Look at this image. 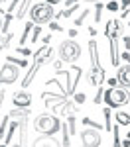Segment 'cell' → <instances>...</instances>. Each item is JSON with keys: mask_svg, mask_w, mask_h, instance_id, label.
Listing matches in <instances>:
<instances>
[{"mask_svg": "<svg viewBox=\"0 0 130 147\" xmlns=\"http://www.w3.org/2000/svg\"><path fill=\"white\" fill-rule=\"evenodd\" d=\"M89 53H91V71H89V80L93 86H101L105 82V69L101 67V61H99V51H97V41L91 39L89 41Z\"/></svg>", "mask_w": 130, "mask_h": 147, "instance_id": "cell-1", "label": "cell"}, {"mask_svg": "<svg viewBox=\"0 0 130 147\" xmlns=\"http://www.w3.org/2000/svg\"><path fill=\"white\" fill-rule=\"evenodd\" d=\"M59 127H61V122L55 116H49V114H42L34 120V129L42 136H53Z\"/></svg>", "mask_w": 130, "mask_h": 147, "instance_id": "cell-2", "label": "cell"}, {"mask_svg": "<svg viewBox=\"0 0 130 147\" xmlns=\"http://www.w3.org/2000/svg\"><path fill=\"white\" fill-rule=\"evenodd\" d=\"M55 18V10L53 6H49L47 2H37L30 8V20L34 24H47V22H53Z\"/></svg>", "mask_w": 130, "mask_h": 147, "instance_id": "cell-3", "label": "cell"}, {"mask_svg": "<svg viewBox=\"0 0 130 147\" xmlns=\"http://www.w3.org/2000/svg\"><path fill=\"white\" fill-rule=\"evenodd\" d=\"M81 57V45L75 39H65L59 45V61L63 63H75Z\"/></svg>", "mask_w": 130, "mask_h": 147, "instance_id": "cell-4", "label": "cell"}, {"mask_svg": "<svg viewBox=\"0 0 130 147\" xmlns=\"http://www.w3.org/2000/svg\"><path fill=\"white\" fill-rule=\"evenodd\" d=\"M103 98H105V102H106L108 108H118V106H122L124 102L128 100V94H126L124 88L116 86V88H108V90H105Z\"/></svg>", "mask_w": 130, "mask_h": 147, "instance_id": "cell-5", "label": "cell"}, {"mask_svg": "<svg viewBox=\"0 0 130 147\" xmlns=\"http://www.w3.org/2000/svg\"><path fill=\"white\" fill-rule=\"evenodd\" d=\"M18 75H20V67H16V65H12V63H4L2 69H0V82L2 84H12L14 80L18 79Z\"/></svg>", "mask_w": 130, "mask_h": 147, "instance_id": "cell-6", "label": "cell"}, {"mask_svg": "<svg viewBox=\"0 0 130 147\" xmlns=\"http://www.w3.org/2000/svg\"><path fill=\"white\" fill-rule=\"evenodd\" d=\"M81 143H83V147H99L101 145V134H99V129H91V127L83 129Z\"/></svg>", "mask_w": 130, "mask_h": 147, "instance_id": "cell-7", "label": "cell"}, {"mask_svg": "<svg viewBox=\"0 0 130 147\" xmlns=\"http://www.w3.org/2000/svg\"><path fill=\"white\" fill-rule=\"evenodd\" d=\"M105 34L110 41L112 39H118V35L122 34V24H120V20H108L106 22V28H105Z\"/></svg>", "mask_w": 130, "mask_h": 147, "instance_id": "cell-8", "label": "cell"}, {"mask_svg": "<svg viewBox=\"0 0 130 147\" xmlns=\"http://www.w3.org/2000/svg\"><path fill=\"white\" fill-rule=\"evenodd\" d=\"M12 102H14V106H18V108H28V106L32 104V94L26 92V90H18L14 94Z\"/></svg>", "mask_w": 130, "mask_h": 147, "instance_id": "cell-9", "label": "cell"}, {"mask_svg": "<svg viewBox=\"0 0 130 147\" xmlns=\"http://www.w3.org/2000/svg\"><path fill=\"white\" fill-rule=\"evenodd\" d=\"M116 80L120 82V88H130V65H122L118 69V77Z\"/></svg>", "mask_w": 130, "mask_h": 147, "instance_id": "cell-10", "label": "cell"}, {"mask_svg": "<svg viewBox=\"0 0 130 147\" xmlns=\"http://www.w3.org/2000/svg\"><path fill=\"white\" fill-rule=\"evenodd\" d=\"M32 147H59V141L53 139L51 136H44V137H37Z\"/></svg>", "mask_w": 130, "mask_h": 147, "instance_id": "cell-11", "label": "cell"}, {"mask_svg": "<svg viewBox=\"0 0 130 147\" xmlns=\"http://www.w3.org/2000/svg\"><path fill=\"white\" fill-rule=\"evenodd\" d=\"M110 63L116 67L120 63V49H118V39H112L110 41Z\"/></svg>", "mask_w": 130, "mask_h": 147, "instance_id": "cell-12", "label": "cell"}, {"mask_svg": "<svg viewBox=\"0 0 130 147\" xmlns=\"http://www.w3.org/2000/svg\"><path fill=\"white\" fill-rule=\"evenodd\" d=\"M42 65H44V61H35L34 65L30 67V73H28V75H26V79H24V88H26V86H28V84L32 82V79L35 77V73H37V69L42 67Z\"/></svg>", "mask_w": 130, "mask_h": 147, "instance_id": "cell-13", "label": "cell"}, {"mask_svg": "<svg viewBox=\"0 0 130 147\" xmlns=\"http://www.w3.org/2000/svg\"><path fill=\"white\" fill-rule=\"evenodd\" d=\"M34 28H35L34 22H28L26 26H24V34H22V37H20V43H26V41H28V37H30V34H32Z\"/></svg>", "mask_w": 130, "mask_h": 147, "instance_id": "cell-14", "label": "cell"}, {"mask_svg": "<svg viewBox=\"0 0 130 147\" xmlns=\"http://www.w3.org/2000/svg\"><path fill=\"white\" fill-rule=\"evenodd\" d=\"M116 124L118 125H130V114L116 112Z\"/></svg>", "mask_w": 130, "mask_h": 147, "instance_id": "cell-15", "label": "cell"}, {"mask_svg": "<svg viewBox=\"0 0 130 147\" xmlns=\"http://www.w3.org/2000/svg\"><path fill=\"white\" fill-rule=\"evenodd\" d=\"M103 114H105V129H106V131H112V122H110V108L106 106L105 110H103Z\"/></svg>", "mask_w": 130, "mask_h": 147, "instance_id": "cell-16", "label": "cell"}, {"mask_svg": "<svg viewBox=\"0 0 130 147\" xmlns=\"http://www.w3.org/2000/svg\"><path fill=\"white\" fill-rule=\"evenodd\" d=\"M12 18H14V14H6V18H4V22H2V34H6V32H8Z\"/></svg>", "mask_w": 130, "mask_h": 147, "instance_id": "cell-17", "label": "cell"}, {"mask_svg": "<svg viewBox=\"0 0 130 147\" xmlns=\"http://www.w3.org/2000/svg\"><path fill=\"white\" fill-rule=\"evenodd\" d=\"M28 6H30V0H24V2H22V8L18 10V16H16L18 20H22V18H24V14L28 12Z\"/></svg>", "mask_w": 130, "mask_h": 147, "instance_id": "cell-18", "label": "cell"}, {"mask_svg": "<svg viewBox=\"0 0 130 147\" xmlns=\"http://www.w3.org/2000/svg\"><path fill=\"white\" fill-rule=\"evenodd\" d=\"M67 127H69V136H73V134H75V127H77V122H75L73 116L67 118Z\"/></svg>", "mask_w": 130, "mask_h": 147, "instance_id": "cell-19", "label": "cell"}, {"mask_svg": "<svg viewBox=\"0 0 130 147\" xmlns=\"http://www.w3.org/2000/svg\"><path fill=\"white\" fill-rule=\"evenodd\" d=\"M106 10H110V12H118V10H120V4H118L116 0H110V2L106 4Z\"/></svg>", "mask_w": 130, "mask_h": 147, "instance_id": "cell-20", "label": "cell"}, {"mask_svg": "<svg viewBox=\"0 0 130 147\" xmlns=\"http://www.w3.org/2000/svg\"><path fill=\"white\" fill-rule=\"evenodd\" d=\"M112 134H114V147H120L122 139H120V134H118V125H114V127H112Z\"/></svg>", "mask_w": 130, "mask_h": 147, "instance_id": "cell-21", "label": "cell"}, {"mask_svg": "<svg viewBox=\"0 0 130 147\" xmlns=\"http://www.w3.org/2000/svg\"><path fill=\"white\" fill-rule=\"evenodd\" d=\"M39 34H42V28H39V26H35V28H34V34H32V37H30V43H35V41H37V37H39Z\"/></svg>", "mask_w": 130, "mask_h": 147, "instance_id": "cell-22", "label": "cell"}, {"mask_svg": "<svg viewBox=\"0 0 130 147\" xmlns=\"http://www.w3.org/2000/svg\"><path fill=\"white\" fill-rule=\"evenodd\" d=\"M89 12H91V10H83V12H81V16H79V18L75 20V26H81V24L85 22V18L89 16Z\"/></svg>", "mask_w": 130, "mask_h": 147, "instance_id": "cell-23", "label": "cell"}, {"mask_svg": "<svg viewBox=\"0 0 130 147\" xmlns=\"http://www.w3.org/2000/svg\"><path fill=\"white\" fill-rule=\"evenodd\" d=\"M103 94H105V88H101V86H99V88H97V96H95V106H97V104H101Z\"/></svg>", "mask_w": 130, "mask_h": 147, "instance_id": "cell-24", "label": "cell"}, {"mask_svg": "<svg viewBox=\"0 0 130 147\" xmlns=\"http://www.w3.org/2000/svg\"><path fill=\"white\" fill-rule=\"evenodd\" d=\"M101 12H103V2H97V10H95V20L101 22Z\"/></svg>", "mask_w": 130, "mask_h": 147, "instance_id": "cell-25", "label": "cell"}, {"mask_svg": "<svg viewBox=\"0 0 130 147\" xmlns=\"http://www.w3.org/2000/svg\"><path fill=\"white\" fill-rule=\"evenodd\" d=\"M8 120H10V116H6V118L2 120V124H0V139L4 137V129H6V122H8Z\"/></svg>", "mask_w": 130, "mask_h": 147, "instance_id": "cell-26", "label": "cell"}, {"mask_svg": "<svg viewBox=\"0 0 130 147\" xmlns=\"http://www.w3.org/2000/svg\"><path fill=\"white\" fill-rule=\"evenodd\" d=\"M85 98H87V96H85V92L75 94V102H77V104H83V102H85Z\"/></svg>", "mask_w": 130, "mask_h": 147, "instance_id": "cell-27", "label": "cell"}, {"mask_svg": "<svg viewBox=\"0 0 130 147\" xmlns=\"http://www.w3.org/2000/svg\"><path fill=\"white\" fill-rule=\"evenodd\" d=\"M49 30H53V32H61L63 28H61L57 22H49Z\"/></svg>", "mask_w": 130, "mask_h": 147, "instance_id": "cell-28", "label": "cell"}, {"mask_svg": "<svg viewBox=\"0 0 130 147\" xmlns=\"http://www.w3.org/2000/svg\"><path fill=\"white\" fill-rule=\"evenodd\" d=\"M130 8V0H120V12Z\"/></svg>", "mask_w": 130, "mask_h": 147, "instance_id": "cell-29", "label": "cell"}, {"mask_svg": "<svg viewBox=\"0 0 130 147\" xmlns=\"http://www.w3.org/2000/svg\"><path fill=\"white\" fill-rule=\"evenodd\" d=\"M18 2H20V0H12V2H10V8H8V12H6V14H12V12H14V8L18 6Z\"/></svg>", "mask_w": 130, "mask_h": 147, "instance_id": "cell-30", "label": "cell"}, {"mask_svg": "<svg viewBox=\"0 0 130 147\" xmlns=\"http://www.w3.org/2000/svg\"><path fill=\"white\" fill-rule=\"evenodd\" d=\"M120 59H124V61H126V65H130V53H128V51L120 53Z\"/></svg>", "mask_w": 130, "mask_h": 147, "instance_id": "cell-31", "label": "cell"}, {"mask_svg": "<svg viewBox=\"0 0 130 147\" xmlns=\"http://www.w3.org/2000/svg\"><path fill=\"white\" fill-rule=\"evenodd\" d=\"M122 43H124V47L130 51V35H124V37H122Z\"/></svg>", "mask_w": 130, "mask_h": 147, "instance_id": "cell-32", "label": "cell"}, {"mask_svg": "<svg viewBox=\"0 0 130 147\" xmlns=\"http://www.w3.org/2000/svg\"><path fill=\"white\" fill-rule=\"evenodd\" d=\"M18 53H22V55H32V51H30L28 47H18Z\"/></svg>", "mask_w": 130, "mask_h": 147, "instance_id": "cell-33", "label": "cell"}, {"mask_svg": "<svg viewBox=\"0 0 130 147\" xmlns=\"http://www.w3.org/2000/svg\"><path fill=\"white\" fill-rule=\"evenodd\" d=\"M106 82H108V86H110V88H116V84H118V80H116V79H108Z\"/></svg>", "mask_w": 130, "mask_h": 147, "instance_id": "cell-34", "label": "cell"}, {"mask_svg": "<svg viewBox=\"0 0 130 147\" xmlns=\"http://www.w3.org/2000/svg\"><path fill=\"white\" fill-rule=\"evenodd\" d=\"M65 6H67V8H73V6H77V0H65Z\"/></svg>", "mask_w": 130, "mask_h": 147, "instance_id": "cell-35", "label": "cell"}, {"mask_svg": "<svg viewBox=\"0 0 130 147\" xmlns=\"http://www.w3.org/2000/svg\"><path fill=\"white\" fill-rule=\"evenodd\" d=\"M75 37H77V30L71 28V30H69V39H75Z\"/></svg>", "mask_w": 130, "mask_h": 147, "instance_id": "cell-36", "label": "cell"}, {"mask_svg": "<svg viewBox=\"0 0 130 147\" xmlns=\"http://www.w3.org/2000/svg\"><path fill=\"white\" fill-rule=\"evenodd\" d=\"M42 41H44V45H49V43H51V35H46Z\"/></svg>", "mask_w": 130, "mask_h": 147, "instance_id": "cell-37", "label": "cell"}, {"mask_svg": "<svg viewBox=\"0 0 130 147\" xmlns=\"http://www.w3.org/2000/svg\"><path fill=\"white\" fill-rule=\"evenodd\" d=\"M120 145H122V147H130V137H126V139H124Z\"/></svg>", "mask_w": 130, "mask_h": 147, "instance_id": "cell-38", "label": "cell"}, {"mask_svg": "<svg viewBox=\"0 0 130 147\" xmlns=\"http://www.w3.org/2000/svg\"><path fill=\"white\" fill-rule=\"evenodd\" d=\"M49 6H53V4H59V2H63V0H46Z\"/></svg>", "mask_w": 130, "mask_h": 147, "instance_id": "cell-39", "label": "cell"}, {"mask_svg": "<svg viewBox=\"0 0 130 147\" xmlns=\"http://www.w3.org/2000/svg\"><path fill=\"white\" fill-rule=\"evenodd\" d=\"M85 2H101V0H85Z\"/></svg>", "mask_w": 130, "mask_h": 147, "instance_id": "cell-40", "label": "cell"}, {"mask_svg": "<svg viewBox=\"0 0 130 147\" xmlns=\"http://www.w3.org/2000/svg\"><path fill=\"white\" fill-rule=\"evenodd\" d=\"M0 32H2V20H0Z\"/></svg>", "mask_w": 130, "mask_h": 147, "instance_id": "cell-41", "label": "cell"}, {"mask_svg": "<svg viewBox=\"0 0 130 147\" xmlns=\"http://www.w3.org/2000/svg\"><path fill=\"white\" fill-rule=\"evenodd\" d=\"M0 2H6V0H0Z\"/></svg>", "mask_w": 130, "mask_h": 147, "instance_id": "cell-42", "label": "cell"}, {"mask_svg": "<svg viewBox=\"0 0 130 147\" xmlns=\"http://www.w3.org/2000/svg\"><path fill=\"white\" fill-rule=\"evenodd\" d=\"M128 28H130V22H128Z\"/></svg>", "mask_w": 130, "mask_h": 147, "instance_id": "cell-43", "label": "cell"}]
</instances>
